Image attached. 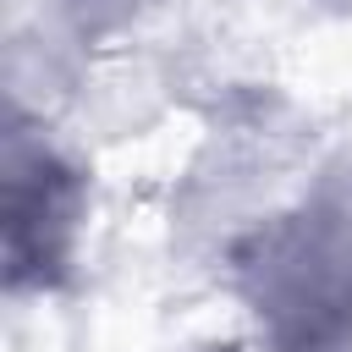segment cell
<instances>
[{"mask_svg":"<svg viewBox=\"0 0 352 352\" xmlns=\"http://www.w3.org/2000/svg\"><path fill=\"white\" fill-rule=\"evenodd\" d=\"M242 297L275 352H352V209L308 204L264 226L242 258Z\"/></svg>","mask_w":352,"mask_h":352,"instance_id":"obj_1","label":"cell"},{"mask_svg":"<svg viewBox=\"0 0 352 352\" xmlns=\"http://www.w3.org/2000/svg\"><path fill=\"white\" fill-rule=\"evenodd\" d=\"M82 187L77 170L60 165L50 148H33L22 132L11 138L6 160V253H11V280L28 275H55L66 264L72 231H77Z\"/></svg>","mask_w":352,"mask_h":352,"instance_id":"obj_2","label":"cell"},{"mask_svg":"<svg viewBox=\"0 0 352 352\" xmlns=\"http://www.w3.org/2000/svg\"><path fill=\"white\" fill-rule=\"evenodd\" d=\"M346 6H352V0H346Z\"/></svg>","mask_w":352,"mask_h":352,"instance_id":"obj_3","label":"cell"}]
</instances>
